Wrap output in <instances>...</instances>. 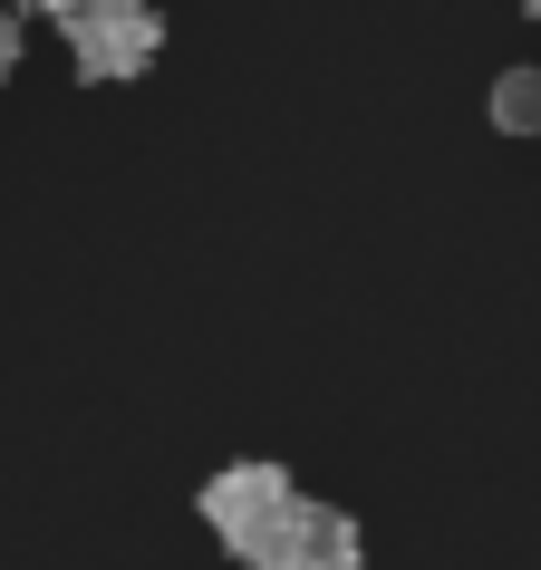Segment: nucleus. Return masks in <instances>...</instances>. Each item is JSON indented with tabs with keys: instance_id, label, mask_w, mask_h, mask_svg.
I'll list each match as a JSON object with an SVG mask.
<instances>
[{
	"instance_id": "3",
	"label": "nucleus",
	"mask_w": 541,
	"mask_h": 570,
	"mask_svg": "<svg viewBox=\"0 0 541 570\" xmlns=\"http://www.w3.org/2000/svg\"><path fill=\"white\" fill-rule=\"evenodd\" d=\"M252 570H367V541H358V522L338 503H309L301 493V512L281 522V541H270Z\"/></svg>"
},
{
	"instance_id": "6",
	"label": "nucleus",
	"mask_w": 541,
	"mask_h": 570,
	"mask_svg": "<svg viewBox=\"0 0 541 570\" xmlns=\"http://www.w3.org/2000/svg\"><path fill=\"white\" fill-rule=\"evenodd\" d=\"M20 10H39V20H59V10H68V0H20Z\"/></svg>"
},
{
	"instance_id": "1",
	"label": "nucleus",
	"mask_w": 541,
	"mask_h": 570,
	"mask_svg": "<svg viewBox=\"0 0 541 570\" xmlns=\"http://www.w3.org/2000/svg\"><path fill=\"white\" fill-rule=\"evenodd\" d=\"M194 512H204V532L223 541V561L252 570L270 541H281V522L301 512V474H291V464H262V454H252V464H223V474L194 493Z\"/></svg>"
},
{
	"instance_id": "5",
	"label": "nucleus",
	"mask_w": 541,
	"mask_h": 570,
	"mask_svg": "<svg viewBox=\"0 0 541 570\" xmlns=\"http://www.w3.org/2000/svg\"><path fill=\"white\" fill-rule=\"evenodd\" d=\"M10 68H20V0H0V88H10Z\"/></svg>"
},
{
	"instance_id": "2",
	"label": "nucleus",
	"mask_w": 541,
	"mask_h": 570,
	"mask_svg": "<svg viewBox=\"0 0 541 570\" xmlns=\"http://www.w3.org/2000/svg\"><path fill=\"white\" fill-rule=\"evenodd\" d=\"M59 30H68L78 78H97V88H126L165 59V10L155 0H68Z\"/></svg>"
},
{
	"instance_id": "4",
	"label": "nucleus",
	"mask_w": 541,
	"mask_h": 570,
	"mask_svg": "<svg viewBox=\"0 0 541 570\" xmlns=\"http://www.w3.org/2000/svg\"><path fill=\"white\" fill-rule=\"evenodd\" d=\"M493 126L503 136H541V68H503L493 78Z\"/></svg>"
}]
</instances>
